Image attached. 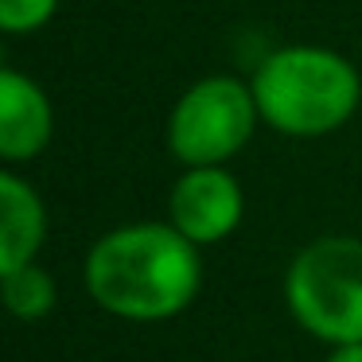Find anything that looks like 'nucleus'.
Returning <instances> with one entry per match:
<instances>
[{"label": "nucleus", "instance_id": "obj_1", "mask_svg": "<svg viewBox=\"0 0 362 362\" xmlns=\"http://www.w3.org/2000/svg\"><path fill=\"white\" fill-rule=\"evenodd\" d=\"M82 281L102 312L129 323H164L195 304L203 257L172 222H125L90 245Z\"/></svg>", "mask_w": 362, "mask_h": 362}, {"label": "nucleus", "instance_id": "obj_2", "mask_svg": "<svg viewBox=\"0 0 362 362\" xmlns=\"http://www.w3.org/2000/svg\"><path fill=\"white\" fill-rule=\"evenodd\" d=\"M250 86L261 110V125L296 141L339 133L362 102V78L351 59L312 43L269 51Z\"/></svg>", "mask_w": 362, "mask_h": 362}, {"label": "nucleus", "instance_id": "obj_3", "mask_svg": "<svg viewBox=\"0 0 362 362\" xmlns=\"http://www.w3.org/2000/svg\"><path fill=\"white\" fill-rule=\"evenodd\" d=\"M284 304L320 343H362V238L323 234L308 242L288 261Z\"/></svg>", "mask_w": 362, "mask_h": 362}, {"label": "nucleus", "instance_id": "obj_4", "mask_svg": "<svg viewBox=\"0 0 362 362\" xmlns=\"http://www.w3.org/2000/svg\"><path fill=\"white\" fill-rule=\"evenodd\" d=\"M261 125L253 86L234 74H206L187 86L168 117V152L183 168L230 164Z\"/></svg>", "mask_w": 362, "mask_h": 362}, {"label": "nucleus", "instance_id": "obj_5", "mask_svg": "<svg viewBox=\"0 0 362 362\" xmlns=\"http://www.w3.org/2000/svg\"><path fill=\"white\" fill-rule=\"evenodd\" d=\"M245 218V191L238 175L226 164H206V168H183L168 195V222L183 238L203 250L218 245L242 226Z\"/></svg>", "mask_w": 362, "mask_h": 362}, {"label": "nucleus", "instance_id": "obj_6", "mask_svg": "<svg viewBox=\"0 0 362 362\" xmlns=\"http://www.w3.org/2000/svg\"><path fill=\"white\" fill-rule=\"evenodd\" d=\"M55 136V110L35 78L20 71L0 74V156L4 164H32Z\"/></svg>", "mask_w": 362, "mask_h": 362}, {"label": "nucleus", "instance_id": "obj_7", "mask_svg": "<svg viewBox=\"0 0 362 362\" xmlns=\"http://www.w3.org/2000/svg\"><path fill=\"white\" fill-rule=\"evenodd\" d=\"M47 238V206L40 191L12 168L0 172V273L35 261Z\"/></svg>", "mask_w": 362, "mask_h": 362}, {"label": "nucleus", "instance_id": "obj_8", "mask_svg": "<svg viewBox=\"0 0 362 362\" xmlns=\"http://www.w3.org/2000/svg\"><path fill=\"white\" fill-rule=\"evenodd\" d=\"M0 276H4V304H8V312L20 323H40L55 312L59 288H55V276L43 265L28 261V265L8 269V273H0Z\"/></svg>", "mask_w": 362, "mask_h": 362}, {"label": "nucleus", "instance_id": "obj_9", "mask_svg": "<svg viewBox=\"0 0 362 362\" xmlns=\"http://www.w3.org/2000/svg\"><path fill=\"white\" fill-rule=\"evenodd\" d=\"M59 12V0H0V28L12 35H32L47 28Z\"/></svg>", "mask_w": 362, "mask_h": 362}, {"label": "nucleus", "instance_id": "obj_10", "mask_svg": "<svg viewBox=\"0 0 362 362\" xmlns=\"http://www.w3.org/2000/svg\"><path fill=\"white\" fill-rule=\"evenodd\" d=\"M327 362H362V343H343V346H331Z\"/></svg>", "mask_w": 362, "mask_h": 362}]
</instances>
